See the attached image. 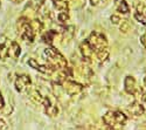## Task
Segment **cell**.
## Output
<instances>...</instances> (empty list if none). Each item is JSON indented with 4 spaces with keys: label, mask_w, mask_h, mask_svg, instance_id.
I'll use <instances>...</instances> for the list:
<instances>
[{
    "label": "cell",
    "mask_w": 146,
    "mask_h": 130,
    "mask_svg": "<svg viewBox=\"0 0 146 130\" xmlns=\"http://www.w3.org/2000/svg\"><path fill=\"white\" fill-rule=\"evenodd\" d=\"M62 86H63V89L64 91L68 94V95L72 96V95H77V94H80L82 90H83V85H80L77 83V82L75 81H63L62 82Z\"/></svg>",
    "instance_id": "8992f818"
},
{
    "label": "cell",
    "mask_w": 146,
    "mask_h": 130,
    "mask_svg": "<svg viewBox=\"0 0 146 130\" xmlns=\"http://www.w3.org/2000/svg\"><path fill=\"white\" fill-rule=\"evenodd\" d=\"M145 38H146V37H145Z\"/></svg>",
    "instance_id": "4316f807"
},
{
    "label": "cell",
    "mask_w": 146,
    "mask_h": 130,
    "mask_svg": "<svg viewBox=\"0 0 146 130\" xmlns=\"http://www.w3.org/2000/svg\"><path fill=\"white\" fill-rule=\"evenodd\" d=\"M18 33L22 40L33 42L35 39V35H36V29L28 19L20 18L18 21Z\"/></svg>",
    "instance_id": "3957f363"
},
{
    "label": "cell",
    "mask_w": 146,
    "mask_h": 130,
    "mask_svg": "<svg viewBox=\"0 0 146 130\" xmlns=\"http://www.w3.org/2000/svg\"><path fill=\"white\" fill-rule=\"evenodd\" d=\"M110 19H111V22L115 23V25H117V23H120V21H121L120 18H119L118 15H111Z\"/></svg>",
    "instance_id": "7402d4cb"
},
{
    "label": "cell",
    "mask_w": 146,
    "mask_h": 130,
    "mask_svg": "<svg viewBox=\"0 0 146 130\" xmlns=\"http://www.w3.org/2000/svg\"><path fill=\"white\" fill-rule=\"evenodd\" d=\"M144 82H145V85H146V76H145V79H144Z\"/></svg>",
    "instance_id": "d4e9b609"
},
{
    "label": "cell",
    "mask_w": 146,
    "mask_h": 130,
    "mask_svg": "<svg viewBox=\"0 0 146 130\" xmlns=\"http://www.w3.org/2000/svg\"><path fill=\"white\" fill-rule=\"evenodd\" d=\"M9 42H5L0 45V60H5L9 57Z\"/></svg>",
    "instance_id": "5bb4252c"
},
{
    "label": "cell",
    "mask_w": 146,
    "mask_h": 130,
    "mask_svg": "<svg viewBox=\"0 0 146 130\" xmlns=\"http://www.w3.org/2000/svg\"><path fill=\"white\" fill-rule=\"evenodd\" d=\"M26 91H27V95H28V97H29V100L32 102H34V103H41L42 102L43 95L36 88H33L31 86Z\"/></svg>",
    "instance_id": "8fae6325"
},
{
    "label": "cell",
    "mask_w": 146,
    "mask_h": 130,
    "mask_svg": "<svg viewBox=\"0 0 146 130\" xmlns=\"http://www.w3.org/2000/svg\"><path fill=\"white\" fill-rule=\"evenodd\" d=\"M124 88H125V91L127 94H130V95L136 94V91L138 90V86H137V82H136L135 77L127 75L125 77V81H124Z\"/></svg>",
    "instance_id": "9c48e42d"
},
{
    "label": "cell",
    "mask_w": 146,
    "mask_h": 130,
    "mask_svg": "<svg viewBox=\"0 0 146 130\" xmlns=\"http://www.w3.org/2000/svg\"><path fill=\"white\" fill-rule=\"evenodd\" d=\"M63 1H67V3H69V1H70V0H63Z\"/></svg>",
    "instance_id": "484cf974"
},
{
    "label": "cell",
    "mask_w": 146,
    "mask_h": 130,
    "mask_svg": "<svg viewBox=\"0 0 146 130\" xmlns=\"http://www.w3.org/2000/svg\"><path fill=\"white\" fill-rule=\"evenodd\" d=\"M129 29H130V23L126 22V21L121 22V25H120V27H119V31H120V32H123V33H127Z\"/></svg>",
    "instance_id": "ffe728a7"
},
{
    "label": "cell",
    "mask_w": 146,
    "mask_h": 130,
    "mask_svg": "<svg viewBox=\"0 0 146 130\" xmlns=\"http://www.w3.org/2000/svg\"><path fill=\"white\" fill-rule=\"evenodd\" d=\"M127 110L133 115V116H141L144 113H145V108L144 105L139 102H133L131 103L129 107H127Z\"/></svg>",
    "instance_id": "7c38bea8"
},
{
    "label": "cell",
    "mask_w": 146,
    "mask_h": 130,
    "mask_svg": "<svg viewBox=\"0 0 146 130\" xmlns=\"http://www.w3.org/2000/svg\"><path fill=\"white\" fill-rule=\"evenodd\" d=\"M44 56H46V60L48 61L52 67L55 68V70H63L67 69L68 67V62L66 60V57L61 54L56 48L54 47H48V48L44 49L43 52Z\"/></svg>",
    "instance_id": "7a4b0ae2"
},
{
    "label": "cell",
    "mask_w": 146,
    "mask_h": 130,
    "mask_svg": "<svg viewBox=\"0 0 146 130\" xmlns=\"http://www.w3.org/2000/svg\"><path fill=\"white\" fill-rule=\"evenodd\" d=\"M9 53H11V56H13V57H18L20 55L21 48L15 41H11L9 42Z\"/></svg>",
    "instance_id": "9a60e30c"
},
{
    "label": "cell",
    "mask_w": 146,
    "mask_h": 130,
    "mask_svg": "<svg viewBox=\"0 0 146 130\" xmlns=\"http://www.w3.org/2000/svg\"><path fill=\"white\" fill-rule=\"evenodd\" d=\"M135 19H136L138 22H140L141 25H146V15L136 12V13H135Z\"/></svg>",
    "instance_id": "d6986e66"
},
{
    "label": "cell",
    "mask_w": 146,
    "mask_h": 130,
    "mask_svg": "<svg viewBox=\"0 0 146 130\" xmlns=\"http://www.w3.org/2000/svg\"><path fill=\"white\" fill-rule=\"evenodd\" d=\"M14 86H15V89L19 93H23L32 86V80H31V77L28 75H19L15 79Z\"/></svg>",
    "instance_id": "52a82bcc"
},
{
    "label": "cell",
    "mask_w": 146,
    "mask_h": 130,
    "mask_svg": "<svg viewBox=\"0 0 146 130\" xmlns=\"http://www.w3.org/2000/svg\"><path fill=\"white\" fill-rule=\"evenodd\" d=\"M41 104L43 105L44 111H46V114L48 116H52V117L57 116V114H58V107L56 105L55 101L50 96H43V100H42Z\"/></svg>",
    "instance_id": "5b68a950"
},
{
    "label": "cell",
    "mask_w": 146,
    "mask_h": 130,
    "mask_svg": "<svg viewBox=\"0 0 146 130\" xmlns=\"http://www.w3.org/2000/svg\"><path fill=\"white\" fill-rule=\"evenodd\" d=\"M115 6H116V9L121 14H126L130 12V7L125 0H115Z\"/></svg>",
    "instance_id": "4fadbf2b"
},
{
    "label": "cell",
    "mask_w": 146,
    "mask_h": 130,
    "mask_svg": "<svg viewBox=\"0 0 146 130\" xmlns=\"http://www.w3.org/2000/svg\"><path fill=\"white\" fill-rule=\"evenodd\" d=\"M4 97H3V95H1V93H0V110H1L3 108H4Z\"/></svg>",
    "instance_id": "603a6c76"
},
{
    "label": "cell",
    "mask_w": 146,
    "mask_h": 130,
    "mask_svg": "<svg viewBox=\"0 0 146 130\" xmlns=\"http://www.w3.org/2000/svg\"><path fill=\"white\" fill-rule=\"evenodd\" d=\"M69 19V14H68V11H61L60 13L57 14V20L60 22H67Z\"/></svg>",
    "instance_id": "ac0fdd59"
},
{
    "label": "cell",
    "mask_w": 146,
    "mask_h": 130,
    "mask_svg": "<svg viewBox=\"0 0 146 130\" xmlns=\"http://www.w3.org/2000/svg\"><path fill=\"white\" fill-rule=\"evenodd\" d=\"M28 65H29L32 68L36 69V70H38V72L42 73V74L53 75V74H54V72H55V68H54V67H52L50 65H48V66L40 65V63L36 62V61L34 60V59H29V60H28Z\"/></svg>",
    "instance_id": "ba28073f"
},
{
    "label": "cell",
    "mask_w": 146,
    "mask_h": 130,
    "mask_svg": "<svg viewBox=\"0 0 146 130\" xmlns=\"http://www.w3.org/2000/svg\"><path fill=\"white\" fill-rule=\"evenodd\" d=\"M80 49H81V53H82L83 57L86 59L87 61H92V60H94V52H92V49H91L90 45L87 42V40L81 43Z\"/></svg>",
    "instance_id": "30bf717a"
},
{
    "label": "cell",
    "mask_w": 146,
    "mask_h": 130,
    "mask_svg": "<svg viewBox=\"0 0 146 130\" xmlns=\"http://www.w3.org/2000/svg\"><path fill=\"white\" fill-rule=\"evenodd\" d=\"M143 101H144V102L146 103V93H145V94H144V95H143Z\"/></svg>",
    "instance_id": "cb8c5ba5"
},
{
    "label": "cell",
    "mask_w": 146,
    "mask_h": 130,
    "mask_svg": "<svg viewBox=\"0 0 146 130\" xmlns=\"http://www.w3.org/2000/svg\"><path fill=\"white\" fill-rule=\"evenodd\" d=\"M55 38H56V31H48L44 35H43V41L44 42H47L48 45H52L53 43V41L55 40Z\"/></svg>",
    "instance_id": "2e32d148"
},
{
    "label": "cell",
    "mask_w": 146,
    "mask_h": 130,
    "mask_svg": "<svg viewBox=\"0 0 146 130\" xmlns=\"http://www.w3.org/2000/svg\"><path fill=\"white\" fill-rule=\"evenodd\" d=\"M54 5L60 12L61 11H68V7H69V3L63 1V0H54Z\"/></svg>",
    "instance_id": "e0dca14e"
},
{
    "label": "cell",
    "mask_w": 146,
    "mask_h": 130,
    "mask_svg": "<svg viewBox=\"0 0 146 130\" xmlns=\"http://www.w3.org/2000/svg\"><path fill=\"white\" fill-rule=\"evenodd\" d=\"M127 121V116L119 110H111L104 114L103 116V122L111 128H116L118 125H123Z\"/></svg>",
    "instance_id": "277c9868"
},
{
    "label": "cell",
    "mask_w": 146,
    "mask_h": 130,
    "mask_svg": "<svg viewBox=\"0 0 146 130\" xmlns=\"http://www.w3.org/2000/svg\"><path fill=\"white\" fill-rule=\"evenodd\" d=\"M87 42L90 45L91 49L94 52V56L100 62L105 61L109 56V43L106 38L101 33H91L89 38L87 39Z\"/></svg>",
    "instance_id": "6da1fadb"
},
{
    "label": "cell",
    "mask_w": 146,
    "mask_h": 130,
    "mask_svg": "<svg viewBox=\"0 0 146 130\" xmlns=\"http://www.w3.org/2000/svg\"><path fill=\"white\" fill-rule=\"evenodd\" d=\"M9 127H8V124L3 120V119H0V130H7Z\"/></svg>",
    "instance_id": "44dd1931"
}]
</instances>
